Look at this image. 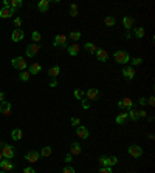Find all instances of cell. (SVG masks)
Segmentation results:
<instances>
[{"instance_id":"cell-20","label":"cell","mask_w":155,"mask_h":173,"mask_svg":"<svg viewBox=\"0 0 155 173\" xmlns=\"http://www.w3.org/2000/svg\"><path fill=\"white\" fill-rule=\"evenodd\" d=\"M133 36H135L136 39H143V37L146 36V30H144L143 27H136V28H133Z\"/></svg>"},{"instance_id":"cell-54","label":"cell","mask_w":155,"mask_h":173,"mask_svg":"<svg viewBox=\"0 0 155 173\" xmlns=\"http://www.w3.org/2000/svg\"><path fill=\"white\" fill-rule=\"evenodd\" d=\"M0 173H6V171H3V170H2V171H0Z\"/></svg>"},{"instance_id":"cell-25","label":"cell","mask_w":155,"mask_h":173,"mask_svg":"<svg viewBox=\"0 0 155 173\" xmlns=\"http://www.w3.org/2000/svg\"><path fill=\"white\" fill-rule=\"evenodd\" d=\"M67 53L70 54V56H78L79 54V47L78 45H70V47H67Z\"/></svg>"},{"instance_id":"cell-44","label":"cell","mask_w":155,"mask_h":173,"mask_svg":"<svg viewBox=\"0 0 155 173\" xmlns=\"http://www.w3.org/2000/svg\"><path fill=\"white\" fill-rule=\"evenodd\" d=\"M24 173H36V170L33 167H27V168H24Z\"/></svg>"},{"instance_id":"cell-55","label":"cell","mask_w":155,"mask_h":173,"mask_svg":"<svg viewBox=\"0 0 155 173\" xmlns=\"http://www.w3.org/2000/svg\"><path fill=\"white\" fill-rule=\"evenodd\" d=\"M130 173H136V171H130Z\"/></svg>"},{"instance_id":"cell-4","label":"cell","mask_w":155,"mask_h":173,"mask_svg":"<svg viewBox=\"0 0 155 173\" xmlns=\"http://www.w3.org/2000/svg\"><path fill=\"white\" fill-rule=\"evenodd\" d=\"M2 156H3V159H10V161H11V159L16 156V148H14L13 145L5 144L3 148H2Z\"/></svg>"},{"instance_id":"cell-5","label":"cell","mask_w":155,"mask_h":173,"mask_svg":"<svg viewBox=\"0 0 155 173\" xmlns=\"http://www.w3.org/2000/svg\"><path fill=\"white\" fill-rule=\"evenodd\" d=\"M67 36L65 34H58L56 37H54V40H53V47H59V48H67Z\"/></svg>"},{"instance_id":"cell-12","label":"cell","mask_w":155,"mask_h":173,"mask_svg":"<svg viewBox=\"0 0 155 173\" xmlns=\"http://www.w3.org/2000/svg\"><path fill=\"white\" fill-rule=\"evenodd\" d=\"M121 74H123L127 80H132V79L135 77V70H133L132 67H126V68H123Z\"/></svg>"},{"instance_id":"cell-18","label":"cell","mask_w":155,"mask_h":173,"mask_svg":"<svg viewBox=\"0 0 155 173\" xmlns=\"http://www.w3.org/2000/svg\"><path fill=\"white\" fill-rule=\"evenodd\" d=\"M14 13L16 11H13L11 8H2V10H0V17H2V19H10V17L14 16Z\"/></svg>"},{"instance_id":"cell-53","label":"cell","mask_w":155,"mask_h":173,"mask_svg":"<svg viewBox=\"0 0 155 173\" xmlns=\"http://www.w3.org/2000/svg\"><path fill=\"white\" fill-rule=\"evenodd\" d=\"M3 159V156H2V151H0V161H2Z\"/></svg>"},{"instance_id":"cell-30","label":"cell","mask_w":155,"mask_h":173,"mask_svg":"<svg viewBox=\"0 0 155 173\" xmlns=\"http://www.w3.org/2000/svg\"><path fill=\"white\" fill-rule=\"evenodd\" d=\"M30 77H31V74H30L27 70L20 71V74H19V79H20L22 82H28V80H30Z\"/></svg>"},{"instance_id":"cell-3","label":"cell","mask_w":155,"mask_h":173,"mask_svg":"<svg viewBox=\"0 0 155 173\" xmlns=\"http://www.w3.org/2000/svg\"><path fill=\"white\" fill-rule=\"evenodd\" d=\"M11 65H13V68H16V70H19V71H24V70H27V67H28V64H27V60H25L24 57H14V59L11 60Z\"/></svg>"},{"instance_id":"cell-45","label":"cell","mask_w":155,"mask_h":173,"mask_svg":"<svg viewBox=\"0 0 155 173\" xmlns=\"http://www.w3.org/2000/svg\"><path fill=\"white\" fill-rule=\"evenodd\" d=\"M138 104H140V105H146V104H147V99H146V97H140V99H138Z\"/></svg>"},{"instance_id":"cell-13","label":"cell","mask_w":155,"mask_h":173,"mask_svg":"<svg viewBox=\"0 0 155 173\" xmlns=\"http://www.w3.org/2000/svg\"><path fill=\"white\" fill-rule=\"evenodd\" d=\"M98 96H99V91L96 88H90V90L85 91V97H87L85 101H96Z\"/></svg>"},{"instance_id":"cell-28","label":"cell","mask_w":155,"mask_h":173,"mask_svg":"<svg viewBox=\"0 0 155 173\" xmlns=\"http://www.w3.org/2000/svg\"><path fill=\"white\" fill-rule=\"evenodd\" d=\"M22 6V0H10V8L13 11H17V8Z\"/></svg>"},{"instance_id":"cell-31","label":"cell","mask_w":155,"mask_h":173,"mask_svg":"<svg viewBox=\"0 0 155 173\" xmlns=\"http://www.w3.org/2000/svg\"><path fill=\"white\" fill-rule=\"evenodd\" d=\"M51 153H53V148H51V147H48V145H47V147H44V148L41 150V156H45V158H48Z\"/></svg>"},{"instance_id":"cell-15","label":"cell","mask_w":155,"mask_h":173,"mask_svg":"<svg viewBox=\"0 0 155 173\" xmlns=\"http://www.w3.org/2000/svg\"><path fill=\"white\" fill-rule=\"evenodd\" d=\"M24 37H25V34H24V31H22L20 28H19V30L16 28V30L11 33V39H13V42H20Z\"/></svg>"},{"instance_id":"cell-32","label":"cell","mask_w":155,"mask_h":173,"mask_svg":"<svg viewBox=\"0 0 155 173\" xmlns=\"http://www.w3.org/2000/svg\"><path fill=\"white\" fill-rule=\"evenodd\" d=\"M31 39H33V42H34V43H39V42H41V39H42V36H41V33H39V31H33V33H31Z\"/></svg>"},{"instance_id":"cell-29","label":"cell","mask_w":155,"mask_h":173,"mask_svg":"<svg viewBox=\"0 0 155 173\" xmlns=\"http://www.w3.org/2000/svg\"><path fill=\"white\" fill-rule=\"evenodd\" d=\"M84 48H85L88 53H92V54H95V53H96V50H98V48H96V45H95V43H92V42H87V43L84 45Z\"/></svg>"},{"instance_id":"cell-50","label":"cell","mask_w":155,"mask_h":173,"mask_svg":"<svg viewBox=\"0 0 155 173\" xmlns=\"http://www.w3.org/2000/svg\"><path fill=\"white\" fill-rule=\"evenodd\" d=\"M3 101H5V93L0 91V102H3Z\"/></svg>"},{"instance_id":"cell-9","label":"cell","mask_w":155,"mask_h":173,"mask_svg":"<svg viewBox=\"0 0 155 173\" xmlns=\"http://www.w3.org/2000/svg\"><path fill=\"white\" fill-rule=\"evenodd\" d=\"M39 156H41V153H39V151L31 150V151H28V153L25 154V161H28L30 164H34V162H37V161H39Z\"/></svg>"},{"instance_id":"cell-22","label":"cell","mask_w":155,"mask_h":173,"mask_svg":"<svg viewBox=\"0 0 155 173\" xmlns=\"http://www.w3.org/2000/svg\"><path fill=\"white\" fill-rule=\"evenodd\" d=\"M132 25H133V19H132L130 16H126V17H123V27H124L127 31L132 28Z\"/></svg>"},{"instance_id":"cell-6","label":"cell","mask_w":155,"mask_h":173,"mask_svg":"<svg viewBox=\"0 0 155 173\" xmlns=\"http://www.w3.org/2000/svg\"><path fill=\"white\" fill-rule=\"evenodd\" d=\"M127 153H129L132 158H140V156H143V148H141L140 145H136V144H132V145H129Z\"/></svg>"},{"instance_id":"cell-19","label":"cell","mask_w":155,"mask_h":173,"mask_svg":"<svg viewBox=\"0 0 155 173\" xmlns=\"http://www.w3.org/2000/svg\"><path fill=\"white\" fill-rule=\"evenodd\" d=\"M48 6H50V0H41V2L37 3V8H39L41 13H47Z\"/></svg>"},{"instance_id":"cell-8","label":"cell","mask_w":155,"mask_h":173,"mask_svg":"<svg viewBox=\"0 0 155 173\" xmlns=\"http://www.w3.org/2000/svg\"><path fill=\"white\" fill-rule=\"evenodd\" d=\"M39 50H41V45H39V43H31V45L27 47L25 53H27L28 57H34V56L39 53Z\"/></svg>"},{"instance_id":"cell-2","label":"cell","mask_w":155,"mask_h":173,"mask_svg":"<svg viewBox=\"0 0 155 173\" xmlns=\"http://www.w3.org/2000/svg\"><path fill=\"white\" fill-rule=\"evenodd\" d=\"M118 164V158L116 156H101L99 158V165L101 167H112Z\"/></svg>"},{"instance_id":"cell-26","label":"cell","mask_w":155,"mask_h":173,"mask_svg":"<svg viewBox=\"0 0 155 173\" xmlns=\"http://www.w3.org/2000/svg\"><path fill=\"white\" fill-rule=\"evenodd\" d=\"M116 124H119V125H123V124H126V121H127V111H123V113H119L118 116H116Z\"/></svg>"},{"instance_id":"cell-33","label":"cell","mask_w":155,"mask_h":173,"mask_svg":"<svg viewBox=\"0 0 155 173\" xmlns=\"http://www.w3.org/2000/svg\"><path fill=\"white\" fill-rule=\"evenodd\" d=\"M73 94H75V97H76V99H79V101H84V97H85V93H84L82 90H79V88H78V90H75V91H73Z\"/></svg>"},{"instance_id":"cell-27","label":"cell","mask_w":155,"mask_h":173,"mask_svg":"<svg viewBox=\"0 0 155 173\" xmlns=\"http://www.w3.org/2000/svg\"><path fill=\"white\" fill-rule=\"evenodd\" d=\"M11 138H13L14 141H20V139L24 138L22 130H20V128H14V130H13V133H11Z\"/></svg>"},{"instance_id":"cell-46","label":"cell","mask_w":155,"mask_h":173,"mask_svg":"<svg viewBox=\"0 0 155 173\" xmlns=\"http://www.w3.org/2000/svg\"><path fill=\"white\" fill-rule=\"evenodd\" d=\"M138 116H140V119H141V117H146V116H147V113H146L144 110H140V111H138Z\"/></svg>"},{"instance_id":"cell-38","label":"cell","mask_w":155,"mask_h":173,"mask_svg":"<svg viewBox=\"0 0 155 173\" xmlns=\"http://www.w3.org/2000/svg\"><path fill=\"white\" fill-rule=\"evenodd\" d=\"M62 173H76V171H75V168H73L71 165H67V167H64Z\"/></svg>"},{"instance_id":"cell-52","label":"cell","mask_w":155,"mask_h":173,"mask_svg":"<svg viewBox=\"0 0 155 173\" xmlns=\"http://www.w3.org/2000/svg\"><path fill=\"white\" fill-rule=\"evenodd\" d=\"M3 145H5V142H2V141H0V148H3Z\"/></svg>"},{"instance_id":"cell-48","label":"cell","mask_w":155,"mask_h":173,"mask_svg":"<svg viewBox=\"0 0 155 173\" xmlns=\"http://www.w3.org/2000/svg\"><path fill=\"white\" fill-rule=\"evenodd\" d=\"M50 87H53V88H54V87H58V80H56V79H53V80L50 82Z\"/></svg>"},{"instance_id":"cell-41","label":"cell","mask_w":155,"mask_h":173,"mask_svg":"<svg viewBox=\"0 0 155 173\" xmlns=\"http://www.w3.org/2000/svg\"><path fill=\"white\" fill-rule=\"evenodd\" d=\"M79 124H81V119H79V117H71V125L78 127Z\"/></svg>"},{"instance_id":"cell-24","label":"cell","mask_w":155,"mask_h":173,"mask_svg":"<svg viewBox=\"0 0 155 173\" xmlns=\"http://www.w3.org/2000/svg\"><path fill=\"white\" fill-rule=\"evenodd\" d=\"M127 117H129V119H132L133 122H136V121L140 119V116H138V111H136L135 108H130V110H127Z\"/></svg>"},{"instance_id":"cell-49","label":"cell","mask_w":155,"mask_h":173,"mask_svg":"<svg viewBox=\"0 0 155 173\" xmlns=\"http://www.w3.org/2000/svg\"><path fill=\"white\" fill-rule=\"evenodd\" d=\"M3 8H10V0H3Z\"/></svg>"},{"instance_id":"cell-37","label":"cell","mask_w":155,"mask_h":173,"mask_svg":"<svg viewBox=\"0 0 155 173\" xmlns=\"http://www.w3.org/2000/svg\"><path fill=\"white\" fill-rule=\"evenodd\" d=\"M130 64H132V68H133V67H138V65L143 64V59H141V57H133V60H132Z\"/></svg>"},{"instance_id":"cell-16","label":"cell","mask_w":155,"mask_h":173,"mask_svg":"<svg viewBox=\"0 0 155 173\" xmlns=\"http://www.w3.org/2000/svg\"><path fill=\"white\" fill-rule=\"evenodd\" d=\"M95 54H96V57H98L99 62H105V60L109 59V53H107L105 50H102V48H98Z\"/></svg>"},{"instance_id":"cell-39","label":"cell","mask_w":155,"mask_h":173,"mask_svg":"<svg viewBox=\"0 0 155 173\" xmlns=\"http://www.w3.org/2000/svg\"><path fill=\"white\" fill-rule=\"evenodd\" d=\"M98 173H113V171H112L110 167H101V168L98 170Z\"/></svg>"},{"instance_id":"cell-36","label":"cell","mask_w":155,"mask_h":173,"mask_svg":"<svg viewBox=\"0 0 155 173\" xmlns=\"http://www.w3.org/2000/svg\"><path fill=\"white\" fill-rule=\"evenodd\" d=\"M70 16H71V17H76V16H78V5L73 3V5L70 6Z\"/></svg>"},{"instance_id":"cell-1","label":"cell","mask_w":155,"mask_h":173,"mask_svg":"<svg viewBox=\"0 0 155 173\" xmlns=\"http://www.w3.org/2000/svg\"><path fill=\"white\" fill-rule=\"evenodd\" d=\"M113 59H115V62H118V64H127V62H130L129 53H127V51H123V50L115 51V53H113Z\"/></svg>"},{"instance_id":"cell-21","label":"cell","mask_w":155,"mask_h":173,"mask_svg":"<svg viewBox=\"0 0 155 173\" xmlns=\"http://www.w3.org/2000/svg\"><path fill=\"white\" fill-rule=\"evenodd\" d=\"M59 73H61V67H59V65H54V67H51V68L48 70V76L53 77V79H56V77L59 76Z\"/></svg>"},{"instance_id":"cell-43","label":"cell","mask_w":155,"mask_h":173,"mask_svg":"<svg viewBox=\"0 0 155 173\" xmlns=\"http://www.w3.org/2000/svg\"><path fill=\"white\" fill-rule=\"evenodd\" d=\"M73 161V156H71V153L68 151L67 154H65V162H71Z\"/></svg>"},{"instance_id":"cell-11","label":"cell","mask_w":155,"mask_h":173,"mask_svg":"<svg viewBox=\"0 0 155 173\" xmlns=\"http://www.w3.org/2000/svg\"><path fill=\"white\" fill-rule=\"evenodd\" d=\"M76 134H78L81 139H87V138L90 136L88 128H87V127H84V125H78V127H76Z\"/></svg>"},{"instance_id":"cell-10","label":"cell","mask_w":155,"mask_h":173,"mask_svg":"<svg viewBox=\"0 0 155 173\" xmlns=\"http://www.w3.org/2000/svg\"><path fill=\"white\" fill-rule=\"evenodd\" d=\"M0 113L3 116H11V104L6 102V101L0 102Z\"/></svg>"},{"instance_id":"cell-42","label":"cell","mask_w":155,"mask_h":173,"mask_svg":"<svg viewBox=\"0 0 155 173\" xmlns=\"http://www.w3.org/2000/svg\"><path fill=\"white\" fill-rule=\"evenodd\" d=\"M81 105H82V108H84V110H87V108L90 107V104H88L85 99H84V101H81Z\"/></svg>"},{"instance_id":"cell-51","label":"cell","mask_w":155,"mask_h":173,"mask_svg":"<svg viewBox=\"0 0 155 173\" xmlns=\"http://www.w3.org/2000/svg\"><path fill=\"white\" fill-rule=\"evenodd\" d=\"M130 37H132V34H130V31H127L126 33V39H130Z\"/></svg>"},{"instance_id":"cell-35","label":"cell","mask_w":155,"mask_h":173,"mask_svg":"<svg viewBox=\"0 0 155 173\" xmlns=\"http://www.w3.org/2000/svg\"><path fill=\"white\" fill-rule=\"evenodd\" d=\"M68 37H70L71 40H79V39H81V33H79V31H73V33L68 34Z\"/></svg>"},{"instance_id":"cell-7","label":"cell","mask_w":155,"mask_h":173,"mask_svg":"<svg viewBox=\"0 0 155 173\" xmlns=\"http://www.w3.org/2000/svg\"><path fill=\"white\" fill-rule=\"evenodd\" d=\"M118 107H119L121 110H130V108H135V104H133L132 99L124 97V99H121V101L118 102Z\"/></svg>"},{"instance_id":"cell-14","label":"cell","mask_w":155,"mask_h":173,"mask_svg":"<svg viewBox=\"0 0 155 173\" xmlns=\"http://www.w3.org/2000/svg\"><path fill=\"white\" fill-rule=\"evenodd\" d=\"M0 168H2L3 171H11L14 168V164L10 159H2L0 161Z\"/></svg>"},{"instance_id":"cell-34","label":"cell","mask_w":155,"mask_h":173,"mask_svg":"<svg viewBox=\"0 0 155 173\" xmlns=\"http://www.w3.org/2000/svg\"><path fill=\"white\" fill-rule=\"evenodd\" d=\"M104 23H105L107 27H113V25L116 23V20H115V17H112V16H107V17L104 19Z\"/></svg>"},{"instance_id":"cell-47","label":"cell","mask_w":155,"mask_h":173,"mask_svg":"<svg viewBox=\"0 0 155 173\" xmlns=\"http://www.w3.org/2000/svg\"><path fill=\"white\" fill-rule=\"evenodd\" d=\"M147 104H149V105H153V104H155V97H153V96H150V97L147 99Z\"/></svg>"},{"instance_id":"cell-40","label":"cell","mask_w":155,"mask_h":173,"mask_svg":"<svg viewBox=\"0 0 155 173\" xmlns=\"http://www.w3.org/2000/svg\"><path fill=\"white\" fill-rule=\"evenodd\" d=\"M14 25H16V28L19 30V28L22 27V19H20V17H14Z\"/></svg>"},{"instance_id":"cell-17","label":"cell","mask_w":155,"mask_h":173,"mask_svg":"<svg viewBox=\"0 0 155 173\" xmlns=\"http://www.w3.org/2000/svg\"><path fill=\"white\" fill-rule=\"evenodd\" d=\"M70 153H71V156L81 154V144H79V142H71V145H70Z\"/></svg>"},{"instance_id":"cell-23","label":"cell","mask_w":155,"mask_h":173,"mask_svg":"<svg viewBox=\"0 0 155 173\" xmlns=\"http://www.w3.org/2000/svg\"><path fill=\"white\" fill-rule=\"evenodd\" d=\"M41 70H42L41 64L34 62V64H31V65H30V70H28V73H30V74H37V73H41Z\"/></svg>"}]
</instances>
